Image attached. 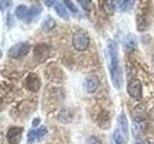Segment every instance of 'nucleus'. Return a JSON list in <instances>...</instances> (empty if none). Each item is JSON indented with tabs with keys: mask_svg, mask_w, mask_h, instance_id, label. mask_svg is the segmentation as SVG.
<instances>
[{
	"mask_svg": "<svg viewBox=\"0 0 154 144\" xmlns=\"http://www.w3.org/2000/svg\"><path fill=\"white\" fill-rule=\"evenodd\" d=\"M107 51L109 57V70L112 83L116 88L119 89L122 83V74L119 66L117 43H115L114 41H110L107 45Z\"/></svg>",
	"mask_w": 154,
	"mask_h": 144,
	"instance_id": "obj_1",
	"label": "nucleus"
},
{
	"mask_svg": "<svg viewBox=\"0 0 154 144\" xmlns=\"http://www.w3.org/2000/svg\"><path fill=\"white\" fill-rule=\"evenodd\" d=\"M90 38L88 33L83 29L77 30L72 37V45L77 51H85L89 47Z\"/></svg>",
	"mask_w": 154,
	"mask_h": 144,
	"instance_id": "obj_2",
	"label": "nucleus"
},
{
	"mask_svg": "<svg viewBox=\"0 0 154 144\" xmlns=\"http://www.w3.org/2000/svg\"><path fill=\"white\" fill-rule=\"evenodd\" d=\"M31 49V46L27 42H19L13 45L8 51V56L13 59H19V58L26 56Z\"/></svg>",
	"mask_w": 154,
	"mask_h": 144,
	"instance_id": "obj_3",
	"label": "nucleus"
},
{
	"mask_svg": "<svg viewBox=\"0 0 154 144\" xmlns=\"http://www.w3.org/2000/svg\"><path fill=\"white\" fill-rule=\"evenodd\" d=\"M127 92L131 97L135 99H141L143 96L142 84L139 80H133L127 85Z\"/></svg>",
	"mask_w": 154,
	"mask_h": 144,
	"instance_id": "obj_4",
	"label": "nucleus"
},
{
	"mask_svg": "<svg viewBox=\"0 0 154 144\" xmlns=\"http://www.w3.org/2000/svg\"><path fill=\"white\" fill-rule=\"evenodd\" d=\"M47 134V129L45 126H41L38 129L32 130L27 134V140L29 143L35 142V141H41L42 139Z\"/></svg>",
	"mask_w": 154,
	"mask_h": 144,
	"instance_id": "obj_5",
	"label": "nucleus"
},
{
	"mask_svg": "<svg viewBox=\"0 0 154 144\" xmlns=\"http://www.w3.org/2000/svg\"><path fill=\"white\" fill-rule=\"evenodd\" d=\"M23 133V128L21 127H12L7 133V139L10 144H18L21 140Z\"/></svg>",
	"mask_w": 154,
	"mask_h": 144,
	"instance_id": "obj_6",
	"label": "nucleus"
},
{
	"mask_svg": "<svg viewBox=\"0 0 154 144\" xmlns=\"http://www.w3.org/2000/svg\"><path fill=\"white\" fill-rule=\"evenodd\" d=\"M26 85L29 90L38 91L41 88V80L35 73H30L26 79Z\"/></svg>",
	"mask_w": 154,
	"mask_h": 144,
	"instance_id": "obj_7",
	"label": "nucleus"
},
{
	"mask_svg": "<svg viewBox=\"0 0 154 144\" xmlns=\"http://www.w3.org/2000/svg\"><path fill=\"white\" fill-rule=\"evenodd\" d=\"M122 45L126 51H133L135 49H137L138 42H137L136 37H135L133 34H128V35H126L123 38Z\"/></svg>",
	"mask_w": 154,
	"mask_h": 144,
	"instance_id": "obj_8",
	"label": "nucleus"
},
{
	"mask_svg": "<svg viewBox=\"0 0 154 144\" xmlns=\"http://www.w3.org/2000/svg\"><path fill=\"white\" fill-rule=\"evenodd\" d=\"M99 79L96 76H89L87 77V79L85 81V86H86V90L88 91L89 93H94L96 89L98 88L99 86Z\"/></svg>",
	"mask_w": 154,
	"mask_h": 144,
	"instance_id": "obj_9",
	"label": "nucleus"
},
{
	"mask_svg": "<svg viewBox=\"0 0 154 144\" xmlns=\"http://www.w3.org/2000/svg\"><path fill=\"white\" fill-rule=\"evenodd\" d=\"M118 123H119V130L123 136H125V138H128V122H127V119H126V116H125L124 112H122L119 114V120H118Z\"/></svg>",
	"mask_w": 154,
	"mask_h": 144,
	"instance_id": "obj_10",
	"label": "nucleus"
},
{
	"mask_svg": "<svg viewBox=\"0 0 154 144\" xmlns=\"http://www.w3.org/2000/svg\"><path fill=\"white\" fill-rule=\"evenodd\" d=\"M53 7H54L56 13L58 14V16H61L62 18L66 19V20H69V13H67L66 9L61 2H55V4L53 5Z\"/></svg>",
	"mask_w": 154,
	"mask_h": 144,
	"instance_id": "obj_11",
	"label": "nucleus"
},
{
	"mask_svg": "<svg viewBox=\"0 0 154 144\" xmlns=\"http://www.w3.org/2000/svg\"><path fill=\"white\" fill-rule=\"evenodd\" d=\"M41 12H42V7L40 5H34V6H32L28 11L26 21H31L32 19H34L37 16H38V14H41Z\"/></svg>",
	"mask_w": 154,
	"mask_h": 144,
	"instance_id": "obj_12",
	"label": "nucleus"
},
{
	"mask_svg": "<svg viewBox=\"0 0 154 144\" xmlns=\"http://www.w3.org/2000/svg\"><path fill=\"white\" fill-rule=\"evenodd\" d=\"M127 139L125 138V136L122 134V132H120L119 129H116L113 134L112 144H125V141Z\"/></svg>",
	"mask_w": 154,
	"mask_h": 144,
	"instance_id": "obj_13",
	"label": "nucleus"
},
{
	"mask_svg": "<svg viewBox=\"0 0 154 144\" xmlns=\"http://www.w3.org/2000/svg\"><path fill=\"white\" fill-rule=\"evenodd\" d=\"M28 11H29V9L26 6H24V5H19V6L16 9V16L18 19L26 20Z\"/></svg>",
	"mask_w": 154,
	"mask_h": 144,
	"instance_id": "obj_14",
	"label": "nucleus"
},
{
	"mask_svg": "<svg viewBox=\"0 0 154 144\" xmlns=\"http://www.w3.org/2000/svg\"><path fill=\"white\" fill-rule=\"evenodd\" d=\"M56 26V22L51 16H47L45 20L42 22V28L43 31H50L52 29H54V27Z\"/></svg>",
	"mask_w": 154,
	"mask_h": 144,
	"instance_id": "obj_15",
	"label": "nucleus"
},
{
	"mask_svg": "<svg viewBox=\"0 0 154 144\" xmlns=\"http://www.w3.org/2000/svg\"><path fill=\"white\" fill-rule=\"evenodd\" d=\"M98 123H99V126H107L110 123V116H109V113L103 112L99 115L98 117Z\"/></svg>",
	"mask_w": 154,
	"mask_h": 144,
	"instance_id": "obj_16",
	"label": "nucleus"
},
{
	"mask_svg": "<svg viewBox=\"0 0 154 144\" xmlns=\"http://www.w3.org/2000/svg\"><path fill=\"white\" fill-rule=\"evenodd\" d=\"M117 2L119 3L118 5H119V11H122V12L126 11L127 9L132 7L134 4V1H117Z\"/></svg>",
	"mask_w": 154,
	"mask_h": 144,
	"instance_id": "obj_17",
	"label": "nucleus"
},
{
	"mask_svg": "<svg viewBox=\"0 0 154 144\" xmlns=\"http://www.w3.org/2000/svg\"><path fill=\"white\" fill-rule=\"evenodd\" d=\"M116 2L115 1H105L104 4V10L106 13L113 14L116 10Z\"/></svg>",
	"mask_w": 154,
	"mask_h": 144,
	"instance_id": "obj_18",
	"label": "nucleus"
},
{
	"mask_svg": "<svg viewBox=\"0 0 154 144\" xmlns=\"http://www.w3.org/2000/svg\"><path fill=\"white\" fill-rule=\"evenodd\" d=\"M65 4L66 5V7L69 9V11L74 14L75 16H80V14H79V11L78 9L75 7V5L72 3L71 1H69V0H66L65 1Z\"/></svg>",
	"mask_w": 154,
	"mask_h": 144,
	"instance_id": "obj_19",
	"label": "nucleus"
},
{
	"mask_svg": "<svg viewBox=\"0 0 154 144\" xmlns=\"http://www.w3.org/2000/svg\"><path fill=\"white\" fill-rule=\"evenodd\" d=\"M86 144H101V140L98 137L93 136H90L88 139H87Z\"/></svg>",
	"mask_w": 154,
	"mask_h": 144,
	"instance_id": "obj_20",
	"label": "nucleus"
},
{
	"mask_svg": "<svg viewBox=\"0 0 154 144\" xmlns=\"http://www.w3.org/2000/svg\"><path fill=\"white\" fill-rule=\"evenodd\" d=\"M11 5V2L10 1H0V6H1V10L4 11L5 7H9Z\"/></svg>",
	"mask_w": 154,
	"mask_h": 144,
	"instance_id": "obj_21",
	"label": "nucleus"
},
{
	"mask_svg": "<svg viewBox=\"0 0 154 144\" xmlns=\"http://www.w3.org/2000/svg\"><path fill=\"white\" fill-rule=\"evenodd\" d=\"M40 122H41L40 118H36L35 120H34V122H33V126H34V127H36L37 125H38V124H40Z\"/></svg>",
	"mask_w": 154,
	"mask_h": 144,
	"instance_id": "obj_22",
	"label": "nucleus"
},
{
	"mask_svg": "<svg viewBox=\"0 0 154 144\" xmlns=\"http://www.w3.org/2000/svg\"><path fill=\"white\" fill-rule=\"evenodd\" d=\"M56 1H45V3L47 5V6H51L52 4H55Z\"/></svg>",
	"mask_w": 154,
	"mask_h": 144,
	"instance_id": "obj_23",
	"label": "nucleus"
},
{
	"mask_svg": "<svg viewBox=\"0 0 154 144\" xmlns=\"http://www.w3.org/2000/svg\"><path fill=\"white\" fill-rule=\"evenodd\" d=\"M136 144H141V143H139V142H136Z\"/></svg>",
	"mask_w": 154,
	"mask_h": 144,
	"instance_id": "obj_24",
	"label": "nucleus"
},
{
	"mask_svg": "<svg viewBox=\"0 0 154 144\" xmlns=\"http://www.w3.org/2000/svg\"><path fill=\"white\" fill-rule=\"evenodd\" d=\"M153 58H154V57H153Z\"/></svg>",
	"mask_w": 154,
	"mask_h": 144,
	"instance_id": "obj_25",
	"label": "nucleus"
}]
</instances>
